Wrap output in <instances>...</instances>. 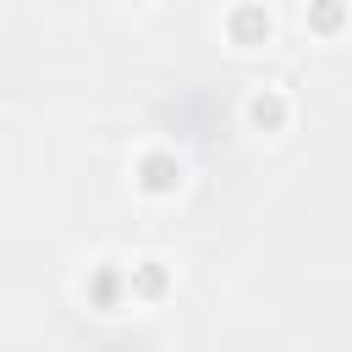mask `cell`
I'll return each instance as SVG.
<instances>
[{
    "instance_id": "obj_1",
    "label": "cell",
    "mask_w": 352,
    "mask_h": 352,
    "mask_svg": "<svg viewBox=\"0 0 352 352\" xmlns=\"http://www.w3.org/2000/svg\"><path fill=\"white\" fill-rule=\"evenodd\" d=\"M187 160L170 148V143H143L132 154V192L148 198V204H176L187 192Z\"/></svg>"
},
{
    "instance_id": "obj_2",
    "label": "cell",
    "mask_w": 352,
    "mask_h": 352,
    "mask_svg": "<svg viewBox=\"0 0 352 352\" xmlns=\"http://www.w3.org/2000/svg\"><path fill=\"white\" fill-rule=\"evenodd\" d=\"M220 38L236 50V55H258L275 44V11L270 0H226L220 11Z\"/></svg>"
},
{
    "instance_id": "obj_3",
    "label": "cell",
    "mask_w": 352,
    "mask_h": 352,
    "mask_svg": "<svg viewBox=\"0 0 352 352\" xmlns=\"http://www.w3.org/2000/svg\"><path fill=\"white\" fill-rule=\"evenodd\" d=\"M242 126H248L253 138H280V132H292V126H297V99H292V88H280V82H253V88L242 94Z\"/></svg>"
},
{
    "instance_id": "obj_4",
    "label": "cell",
    "mask_w": 352,
    "mask_h": 352,
    "mask_svg": "<svg viewBox=\"0 0 352 352\" xmlns=\"http://www.w3.org/2000/svg\"><path fill=\"white\" fill-rule=\"evenodd\" d=\"M77 292H82V302H88L94 314H116V308L132 302V275H126V264H116V258H94V264L82 270Z\"/></svg>"
},
{
    "instance_id": "obj_5",
    "label": "cell",
    "mask_w": 352,
    "mask_h": 352,
    "mask_svg": "<svg viewBox=\"0 0 352 352\" xmlns=\"http://www.w3.org/2000/svg\"><path fill=\"white\" fill-rule=\"evenodd\" d=\"M126 275H132V302H143V308H160L176 292V264L160 253H138L126 264Z\"/></svg>"
},
{
    "instance_id": "obj_6",
    "label": "cell",
    "mask_w": 352,
    "mask_h": 352,
    "mask_svg": "<svg viewBox=\"0 0 352 352\" xmlns=\"http://www.w3.org/2000/svg\"><path fill=\"white\" fill-rule=\"evenodd\" d=\"M302 33L308 38H319V44H330V38H341L346 28H352V0H302Z\"/></svg>"
},
{
    "instance_id": "obj_7",
    "label": "cell",
    "mask_w": 352,
    "mask_h": 352,
    "mask_svg": "<svg viewBox=\"0 0 352 352\" xmlns=\"http://www.w3.org/2000/svg\"><path fill=\"white\" fill-rule=\"evenodd\" d=\"M116 6H154V0H116Z\"/></svg>"
}]
</instances>
